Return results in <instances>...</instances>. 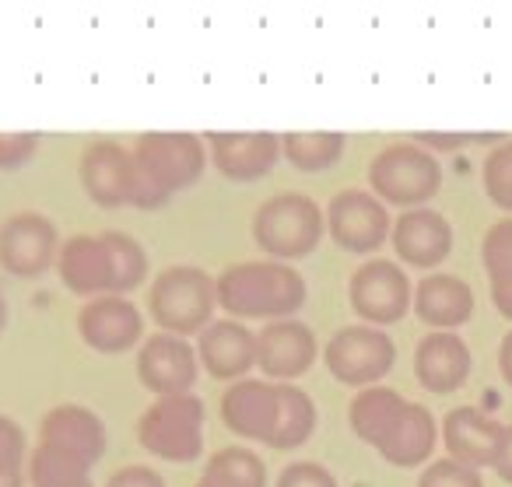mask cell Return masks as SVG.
I'll list each match as a JSON object with an SVG mask.
<instances>
[{
	"instance_id": "obj_1",
	"label": "cell",
	"mask_w": 512,
	"mask_h": 487,
	"mask_svg": "<svg viewBox=\"0 0 512 487\" xmlns=\"http://www.w3.org/2000/svg\"><path fill=\"white\" fill-rule=\"evenodd\" d=\"M134 207H162L172 193L190 190L207 165V148L197 134L183 130H155L134 141Z\"/></svg>"
},
{
	"instance_id": "obj_2",
	"label": "cell",
	"mask_w": 512,
	"mask_h": 487,
	"mask_svg": "<svg viewBox=\"0 0 512 487\" xmlns=\"http://www.w3.org/2000/svg\"><path fill=\"white\" fill-rule=\"evenodd\" d=\"M218 305L239 319H292L306 305V277L281 260H249L218 274Z\"/></svg>"
},
{
	"instance_id": "obj_3",
	"label": "cell",
	"mask_w": 512,
	"mask_h": 487,
	"mask_svg": "<svg viewBox=\"0 0 512 487\" xmlns=\"http://www.w3.org/2000/svg\"><path fill=\"white\" fill-rule=\"evenodd\" d=\"M214 305H218V281H211L207 270L190 267V263L165 267L148 291L151 319L176 337L204 333L214 323Z\"/></svg>"
},
{
	"instance_id": "obj_4",
	"label": "cell",
	"mask_w": 512,
	"mask_h": 487,
	"mask_svg": "<svg viewBox=\"0 0 512 487\" xmlns=\"http://www.w3.org/2000/svg\"><path fill=\"white\" fill-rule=\"evenodd\" d=\"M323 221H327V214L316 207L313 197H306V193H278V197L256 207L253 239L274 260H299V256H309L320 246Z\"/></svg>"
},
{
	"instance_id": "obj_5",
	"label": "cell",
	"mask_w": 512,
	"mask_h": 487,
	"mask_svg": "<svg viewBox=\"0 0 512 487\" xmlns=\"http://www.w3.org/2000/svg\"><path fill=\"white\" fill-rule=\"evenodd\" d=\"M137 438L151 456L193 463L204 449V403L193 393L158 396L137 421Z\"/></svg>"
},
{
	"instance_id": "obj_6",
	"label": "cell",
	"mask_w": 512,
	"mask_h": 487,
	"mask_svg": "<svg viewBox=\"0 0 512 487\" xmlns=\"http://www.w3.org/2000/svg\"><path fill=\"white\" fill-rule=\"evenodd\" d=\"M369 186L379 200L397 207H421L442 186V169L421 144H390L369 165Z\"/></svg>"
},
{
	"instance_id": "obj_7",
	"label": "cell",
	"mask_w": 512,
	"mask_h": 487,
	"mask_svg": "<svg viewBox=\"0 0 512 487\" xmlns=\"http://www.w3.org/2000/svg\"><path fill=\"white\" fill-rule=\"evenodd\" d=\"M393 358H397V347H393L390 333L369 323L337 330L334 337H330L327 351H323V361H327L330 375H334L341 386H358V389L376 386L393 368Z\"/></svg>"
},
{
	"instance_id": "obj_8",
	"label": "cell",
	"mask_w": 512,
	"mask_h": 487,
	"mask_svg": "<svg viewBox=\"0 0 512 487\" xmlns=\"http://www.w3.org/2000/svg\"><path fill=\"white\" fill-rule=\"evenodd\" d=\"M60 256V235L46 214L18 211L0 225V267L32 281L43 277Z\"/></svg>"
},
{
	"instance_id": "obj_9",
	"label": "cell",
	"mask_w": 512,
	"mask_h": 487,
	"mask_svg": "<svg viewBox=\"0 0 512 487\" xmlns=\"http://www.w3.org/2000/svg\"><path fill=\"white\" fill-rule=\"evenodd\" d=\"M351 309L369 326H390L404 319L414 305V291L407 274L393 260H369L351 274L348 284Z\"/></svg>"
},
{
	"instance_id": "obj_10",
	"label": "cell",
	"mask_w": 512,
	"mask_h": 487,
	"mask_svg": "<svg viewBox=\"0 0 512 487\" xmlns=\"http://www.w3.org/2000/svg\"><path fill=\"white\" fill-rule=\"evenodd\" d=\"M330 239L348 253H372L390 239V214L369 190H341L327 207Z\"/></svg>"
},
{
	"instance_id": "obj_11",
	"label": "cell",
	"mask_w": 512,
	"mask_h": 487,
	"mask_svg": "<svg viewBox=\"0 0 512 487\" xmlns=\"http://www.w3.org/2000/svg\"><path fill=\"white\" fill-rule=\"evenodd\" d=\"M197 351L186 337L176 333H151L137 354V379L155 396H179L190 393L197 382Z\"/></svg>"
},
{
	"instance_id": "obj_12",
	"label": "cell",
	"mask_w": 512,
	"mask_h": 487,
	"mask_svg": "<svg viewBox=\"0 0 512 487\" xmlns=\"http://www.w3.org/2000/svg\"><path fill=\"white\" fill-rule=\"evenodd\" d=\"M81 186L99 207H123L134 200V151L120 141H92L81 151Z\"/></svg>"
},
{
	"instance_id": "obj_13",
	"label": "cell",
	"mask_w": 512,
	"mask_h": 487,
	"mask_svg": "<svg viewBox=\"0 0 512 487\" xmlns=\"http://www.w3.org/2000/svg\"><path fill=\"white\" fill-rule=\"evenodd\" d=\"M207 148H211V162L221 176L235 179V183H253V179L267 176L281 158V137L267 134V130H211L207 134Z\"/></svg>"
},
{
	"instance_id": "obj_14",
	"label": "cell",
	"mask_w": 512,
	"mask_h": 487,
	"mask_svg": "<svg viewBox=\"0 0 512 487\" xmlns=\"http://www.w3.org/2000/svg\"><path fill=\"white\" fill-rule=\"evenodd\" d=\"M78 333L92 351L99 354H123L141 340L144 316L134 302L123 295L88 298L78 312Z\"/></svg>"
},
{
	"instance_id": "obj_15",
	"label": "cell",
	"mask_w": 512,
	"mask_h": 487,
	"mask_svg": "<svg viewBox=\"0 0 512 487\" xmlns=\"http://www.w3.org/2000/svg\"><path fill=\"white\" fill-rule=\"evenodd\" d=\"M316 333L299 319H274L256 333V365L271 379H299L316 361Z\"/></svg>"
},
{
	"instance_id": "obj_16",
	"label": "cell",
	"mask_w": 512,
	"mask_h": 487,
	"mask_svg": "<svg viewBox=\"0 0 512 487\" xmlns=\"http://www.w3.org/2000/svg\"><path fill=\"white\" fill-rule=\"evenodd\" d=\"M221 421L249 442H271L278 421V386L267 379H239L221 396Z\"/></svg>"
},
{
	"instance_id": "obj_17",
	"label": "cell",
	"mask_w": 512,
	"mask_h": 487,
	"mask_svg": "<svg viewBox=\"0 0 512 487\" xmlns=\"http://www.w3.org/2000/svg\"><path fill=\"white\" fill-rule=\"evenodd\" d=\"M57 274L67 291L81 298L113 295V256L106 235H74L60 246Z\"/></svg>"
},
{
	"instance_id": "obj_18",
	"label": "cell",
	"mask_w": 512,
	"mask_h": 487,
	"mask_svg": "<svg viewBox=\"0 0 512 487\" xmlns=\"http://www.w3.org/2000/svg\"><path fill=\"white\" fill-rule=\"evenodd\" d=\"M390 242L404 263L432 270V267H439L449 256V249H453V225H449L439 211H432V207H414V211H404L397 218V225H393V232H390Z\"/></svg>"
},
{
	"instance_id": "obj_19",
	"label": "cell",
	"mask_w": 512,
	"mask_h": 487,
	"mask_svg": "<svg viewBox=\"0 0 512 487\" xmlns=\"http://www.w3.org/2000/svg\"><path fill=\"white\" fill-rule=\"evenodd\" d=\"M502 438H505V424L477 407H456L442 421V442H446L449 456L474 466V470L495 466Z\"/></svg>"
},
{
	"instance_id": "obj_20",
	"label": "cell",
	"mask_w": 512,
	"mask_h": 487,
	"mask_svg": "<svg viewBox=\"0 0 512 487\" xmlns=\"http://www.w3.org/2000/svg\"><path fill=\"white\" fill-rule=\"evenodd\" d=\"M39 442L78 456L81 463L95 466L106 452V424L92 407L81 403H60L39 424Z\"/></svg>"
},
{
	"instance_id": "obj_21",
	"label": "cell",
	"mask_w": 512,
	"mask_h": 487,
	"mask_svg": "<svg viewBox=\"0 0 512 487\" xmlns=\"http://www.w3.org/2000/svg\"><path fill=\"white\" fill-rule=\"evenodd\" d=\"M197 358L207 368V375L239 382L256 365V333L246 330L239 319H214L200 333Z\"/></svg>"
},
{
	"instance_id": "obj_22",
	"label": "cell",
	"mask_w": 512,
	"mask_h": 487,
	"mask_svg": "<svg viewBox=\"0 0 512 487\" xmlns=\"http://www.w3.org/2000/svg\"><path fill=\"white\" fill-rule=\"evenodd\" d=\"M414 375L432 393H453L470 375V347L453 330H432L414 351Z\"/></svg>"
},
{
	"instance_id": "obj_23",
	"label": "cell",
	"mask_w": 512,
	"mask_h": 487,
	"mask_svg": "<svg viewBox=\"0 0 512 487\" xmlns=\"http://www.w3.org/2000/svg\"><path fill=\"white\" fill-rule=\"evenodd\" d=\"M414 312L432 330H456L474 312V291L456 274H425L414 288Z\"/></svg>"
},
{
	"instance_id": "obj_24",
	"label": "cell",
	"mask_w": 512,
	"mask_h": 487,
	"mask_svg": "<svg viewBox=\"0 0 512 487\" xmlns=\"http://www.w3.org/2000/svg\"><path fill=\"white\" fill-rule=\"evenodd\" d=\"M379 456L393 466H418L432 456L435 449V421L421 403H411L400 410V417L390 424V431L383 435V442L376 445Z\"/></svg>"
},
{
	"instance_id": "obj_25",
	"label": "cell",
	"mask_w": 512,
	"mask_h": 487,
	"mask_svg": "<svg viewBox=\"0 0 512 487\" xmlns=\"http://www.w3.org/2000/svg\"><path fill=\"white\" fill-rule=\"evenodd\" d=\"M404 407H407L404 396L393 393V389H386V386L358 389V396L351 400V410H348L351 428H355V435L362 438V442L379 445Z\"/></svg>"
},
{
	"instance_id": "obj_26",
	"label": "cell",
	"mask_w": 512,
	"mask_h": 487,
	"mask_svg": "<svg viewBox=\"0 0 512 487\" xmlns=\"http://www.w3.org/2000/svg\"><path fill=\"white\" fill-rule=\"evenodd\" d=\"M316 431V403L306 389L278 386V421L271 431V449H299Z\"/></svg>"
},
{
	"instance_id": "obj_27",
	"label": "cell",
	"mask_w": 512,
	"mask_h": 487,
	"mask_svg": "<svg viewBox=\"0 0 512 487\" xmlns=\"http://www.w3.org/2000/svg\"><path fill=\"white\" fill-rule=\"evenodd\" d=\"M200 480L207 487H267V466L246 445H228L207 459Z\"/></svg>"
},
{
	"instance_id": "obj_28",
	"label": "cell",
	"mask_w": 512,
	"mask_h": 487,
	"mask_svg": "<svg viewBox=\"0 0 512 487\" xmlns=\"http://www.w3.org/2000/svg\"><path fill=\"white\" fill-rule=\"evenodd\" d=\"M344 134L337 130H295L281 137L285 158L302 172H323L344 155Z\"/></svg>"
},
{
	"instance_id": "obj_29",
	"label": "cell",
	"mask_w": 512,
	"mask_h": 487,
	"mask_svg": "<svg viewBox=\"0 0 512 487\" xmlns=\"http://www.w3.org/2000/svg\"><path fill=\"white\" fill-rule=\"evenodd\" d=\"M92 466L81 463L78 456L57 449V445L39 442L29 456V480L32 487H85Z\"/></svg>"
},
{
	"instance_id": "obj_30",
	"label": "cell",
	"mask_w": 512,
	"mask_h": 487,
	"mask_svg": "<svg viewBox=\"0 0 512 487\" xmlns=\"http://www.w3.org/2000/svg\"><path fill=\"white\" fill-rule=\"evenodd\" d=\"M106 235L109 256H113V295H127L148 274V253L127 232H102Z\"/></svg>"
},
{
	"instance_id": "obj_31",
	"label": "cell",
	"mask_w": 512,
	"mask_h": 487,
	"mask_svg": "<svg viewBox=\"0 0 512 487\" xmlns=\"http://www.w3.org/2000/svg\"><path fill=\"white\" fill-rule=\"evenodd\" d=\"M481 260L488 270V281H509L512 277V218L488 228L481 246Z\"/></svg>"
},
{
	"instance_id": "obj_32",
	"label": "cell",
	"mask_w": 512,
	"mask_h": 487,
	"mask_svg": "<svg viewBox=\"0 0 512 487\" xmlns=\"http://www.w3.org/2000/svg\"><path fill=\"white\" fill-rule=\"evenodd\" d=\"M484 190L498 207L512 211V141H502L484 158Z\"/></svg>"
},
{
	"instance_id": "obj_33",
	"label": "cell",
	"mask_w": 512,
	"mask_h": 487,
	"mask_svg": "<svg viewBox=\"0 0 512 487\" xmlns=\"http://www.w3.org/2000/svg\"><path fill=\"white\" fill-rule=\"evenodd\" d=\"M418 487H484V480L481 470L446 456V459H435L428 470H421Z\"/></svg>"
},
{
	"instance_id": "obj_34",
	"label": "cell",
	"mask_w": 512,
	"mask_h": 487,
	"mask_svg": "<svg viewBox=\"0 0 512 487\" xmlns=\"http://www.w3.org/2000/svg\"><path fill=\"white\" fill-rule=\"evenodd\" d=\"M39 134L32 130H18V134H0V172H15L36 158Z\"/></svg>"
},
{
	"instance_id": "obj_35",
	"label": "cell",
	"mask_w": 512,
	"mask_h": 487,
	"mask_svg": "<svg viewBox=\"0 0 512 487\" xmlns=\"http://www.w3.org/2000/svg\"><path fill=\"white\" fill-rule=\"evenodd\" d=\"M0 473H25V431L0 414Z\"/></svg>"
},
{
	"instance_id": "obj_36",
	"label": "cell",
	"mask_w": 512,
	"mask_h": 487,
	"mask_svg": "<svg viewBox=\"0 0 512 487\" xmlns=\"http://www.w3.org/2000/svg\"><path fill=\"white\" fill-rule=\"evenodd\" d=\"M502 134H446V130H421L414 134V144L425 151H460L467 144H498Z\"/></svg>"
},
{
	"instance_id": "obj_37",
	"label": "cell",
	"mask_w": 512,
	"mask_h": 487,
	"mask_svg": "<svg viewBox=\"0 0 512 487\" xmlns=\"http://www.w3.org/2000/svg\"><path fill=\"white\" fill-rule=\"evenodd\" d=\"M278 487H341V484H337V477L327 466L313 463V459H302V463H292L281 470Z\"/></svg>"
},
{
	"instance_id": "obj_38",
	"label": "cell",
	"mask_w": 512,
	"mask_h": 487,
	"mask_svg": "<svg viewBox=\"0 0 512 487\" xmlns=\"http://www.w3.org/2000/svg\"><path fill=\"white\" fill-rule=\"evenodd\" d=\"M106 487H165L162 473L151 470V466H123L113 477L106 480Z\"/></svg>"
},
{
	"instance_id": "obj_39",
	"label": "cell",
	"mask_w": 512,
	"mask_h": 487,
	"mask_svg": "<svg viewBox=\"0 0 512 487\" xmlns=\"http://www.w3.org/2000/svg\"><path fill=\"white\" fill-rule=\"evenodd\" d=\"M495 470L505 484H512V424H505V438H502V449L495 456Z\"/></svg>"
},
{
	"instance_id": "obj_40",
	"label": "cell",
	"mask_w": 512,
	"mask_h": 487,
	"mask_svg": "<svg viewBox=\"0 0 512 487\" xmlns=\"http://www.w3.org/2000/svg\"><path fill=\"white\" fill-rule=\"evenodd\" d=\"M491 302L505 319H512V277L509 281H491Z\"/></svg>"
},
{
	"instance_id": "obj_41",
	"label": "cell",
	"mask_w": 512,
	"mask_h": 487,
	"mask_svg": "<svg viewBox=\"0 0 512 487\" xmlns=\"http://www.w3.org/2000/svg\"><path fill=\"white\" fill-rule=\"evenodd\" d=\"M498 368H502V379L512 386V330L502 337V344H498Z\"/></svg>"
},
{
	"instance_id": "obj_42",
	"label": "cell",
	"mask_w": 512,
	"mask_h": 487,
	"mask_svg": "<svg viewBox=\"0 0 512 487\" xmlns=\"http://www.w3.org/2000/svg\"><path fill=\"white\" fill-rule=\"evenodd\" d=\"M0 487H25V473H0Z\"/></svg>"
},
{
	"instance_id": "obj_43",
	"label": "cell",
	"mask_w": 512,
	"mask_h": 487,
	"mask_svg": "<svg viewBox=\"0 0 512 487\" xmlns=\"http://www.w3.org/2000/svg\"><path fill=\"white\" fill-rule=\"evenodd\" d=\"M4 326H8V302L0 295V333H4Z\"/></svg>"
},
{
	"instance_id": "obj_44",
	"label": "cell",
	"mask_w": 512,
	"mask_h": 487,
	"mask_svg": "<svg viewBox=\"0 0 512 487\" xmlns=\"http://www.w3.org/2000/svg\"><path fill=\"white\" fill-rule=\"evenodd\" d=\"M85 487H95V484H92V480H88V484H85Z\"/></svg>"
},
{
	"instance_id": "obj_45",
	"label": "cell",
	"mask_w": 512,
	"mask_h": 487,
	"mask_svg": "<svg viewBox=\"0 0 512 487\" xmlns=\"http://www.w3.org/2000/svg\"><path fill=\"white\" fill-rule=\"evenodd\" d=\"M197 487H207V484H204V480H200V484H197Z\"/></svg>"
}]
</instances>
